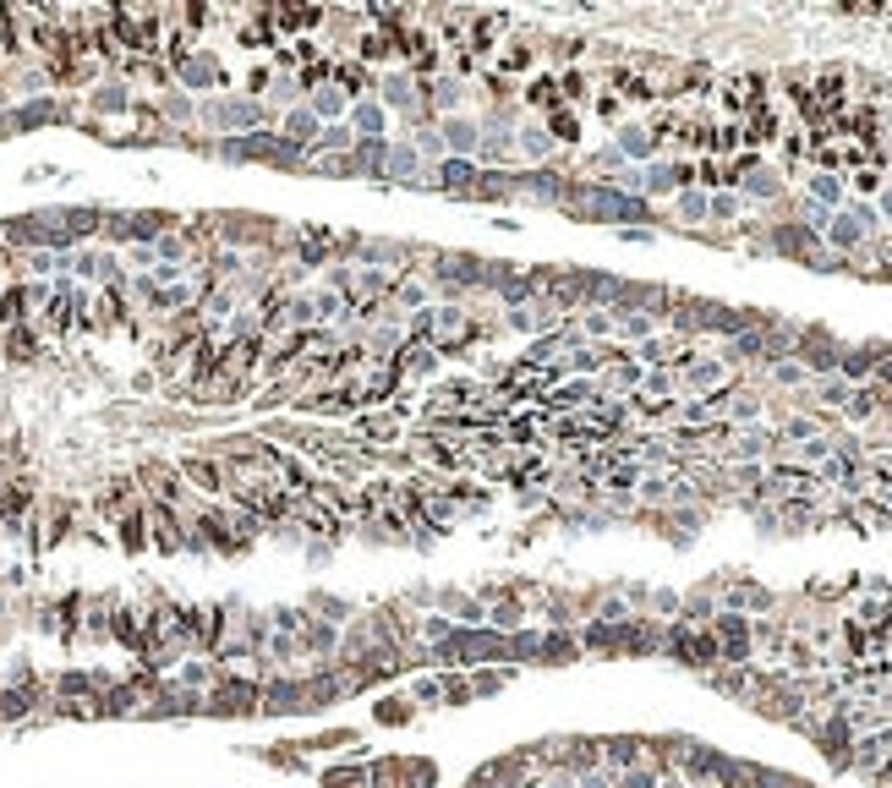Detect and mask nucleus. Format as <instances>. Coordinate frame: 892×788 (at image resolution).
<instances>
[{
    "label": "nucleus",
    "instance_id": "nucleus-39",
    "mask_svg": "<svg viewBox=\"0 0 892 788\" xmlns=\"http://www.w3.org/2000/svg\"><path fill=\"white\" fill-rule=\"evenodd\" d=\"M652 608L657 613H679V597H674V591H652Z\"/></svg>",
    "mask_w": 892,
    "mask_h": 788
},
{
    "label": "nucleus",
    "instance_id": "nucleus-34",
    "mask_svg": "<svg viewBox=\"0 0 892 788\" xmlns=\"http://www.w3.org/2000/svg\"><path fill=\"white\" fill-rule=\"evenodd\" d=\"M706 214H712V219H739V197H734V192L706 197Z\"/></svg>",
    "mask_w": 892,
    "mask_h": 788
},
{
    "label": "nucleus",
    "instance_id": "nucleus-30",
    "mask_svg": "<svg viewBox=\"0 0 892 788\" xmlns=\"http://www.w3.org/2000/svg\"><path fill=\"white\" fill-rule=\"evenodd\" d=\"M411 706H444V679H416Z\"/></svg>",
    "mask_w": 892,
    "mask_h": 788
},
{
    "label": "nucleus",
    "instance_id": "nucleus-31",
    "mask_svg": "<svg viewBox=\"0 0 892 788\" xmlns=\"http://www.w3.org/2000/svg\"><path fill=\"white\" fill-rule=\"evenodd\" d=\"M679 219H690V225H701V219H706V197L695 192V187L679 192Z\"/></svg>",
    "mask_w": 892,
    "mask_h": 788
},
{
    "label": "nucleus",
    "instance_id": "nucleus-17",
    "mask_svg": "<svg viewBox=\"0 0 892 788\" xmlns=\"http://www.w3.org/2000/svg\"><path fill=\"white\" fill-rule=\"evenodd\" d=\"M121 548L126 553H143L148 548V504H132L121 515Z\"/></svg>",
    "mask_w": 892,
    "mask_h": 788
},
{
    "label": "nucleus",
    "instance_id": "nucleus-35",
    "mask_svg": "<svg viewBox=\"0 0 892 788\" xmlns=\"http://www.w3.org/2000/svg\"><path fill=\"white\" fill-rule=\"evenodd\" d=\"M805 378H810V373H805L799 362H772V384H789V389H794V384H805Z\"/></svg>",
    "mask_w": 892,
    "mask_h": 788
},
{
    "label": "nucleus",
    "instance_id": "nucleus-11",
    "mask_svg": "<svg viewBox=\"0 0 892 788\" xmlns=\"http://www.w3.org/2000/svg\"><path fill=\"white\" fill-rule=\"evenodd\" d=\"M132 104L137 99H132V88H126L121 77H115V83H99L94 94H88V110H94V115H126Z\"/></svg>",
    "mask_w": 892,
    "mask_h": 788
},
{
    "label": "nucleus",
    "instance_id": "nucleus-7",
    "mask_svg": "<svg viewBox=\"0 0 892 788\" xmlns=\"http://www.w3.org/2000/svg\"><path fill=\"white\" fill-rule=\"evenodd\" d=\"M170 72H176L181 83H187V94H208L214 83H225V72H219V61H214V55H181V61L170 66Z\"/></svg>",
    "mask_w": 892,
    "mask_h": 788
},
{
    "label": "nucleus",
    "instance_id": "nucleus-9",
    "mask_svg": "<svg viewBox=\"0 0 892 788\" xmlns=\"http://www.w3.org/2000/svg\"><path fill=\"white\" fill-rule=\"evenodd\" d=\"M433 176H438V192L471 197V192H477V181H482V170H477V159H444Z\"/></svg>",
    "mask_w": 892,
    "mask_h": 788
},
{
    "label": "nucleus",
    "instance_id": "nucleus-33",
    "mask_svg": "<svg viewBox=\"0 0 892 788\" xmlns=\"http://www.w3.org/2000/svg\"><path fill=\"white\" fill-rule=\"evenodd\" d=\"M504 679H509L504 668H482V674L471 679V695H498V690H504Z\"/></svg>",
    "mask_w": 892,
    "mask_h": 788
},
{
    "label": "nucleus",
    "instance_id": "nucleus-20",
    "mask_svg": "<svg viewBox=\"0 0 892 788\" xmlns=\"http://www.w3.org/2000/svg\"><path fill=\"white\" fill-rule=\"evenodd\" d=\"M373 717H378V723H384V728H405V723H411V717H416V706L405 701V695H384V701L373 706Z\"/></svg>",
    "mask_w": 892,
    "mask_h": 788
},
{
    "label": "nucleus",
    "instance_id": "nucleus-26",
    "mask_svg": "<svg viewBox=\"0 0 892 788\" xmlns=\"http://www.w3.org/2000/svg\"><path fill=\"white\" fill-rule=\"evenodd\" d=\"M537 646H542V635H537V630H515V635H504V652H509V657H520V663H537Z\"/></svg>",
    "mask_w": 892,
    "mask_h": 788
},
{
    "label": "nucleus",
    "instance_id": "nucleus-18",
    "mask_svg": "<svg viewBox=\"0 0 892 788\" xmlns=\"http://www.w3.org/2000/svg\"><path fill=\"white\" fill-rule=\"evenodd\" d=\"M400 433V416L395 411H367V416H356V438H378V444H389V438Z\"/></svg>",
    "mask_w": 892,
    "mask_h": 788
},
{
    "label": "nucleus",
    "instance_id": "nucleus-41",
    "mask_svg": "<svg viewBox=\"0 0 892 788\" xmlns=\"http://www.w3.org/2000/svg\"><path fill=\"white\" fill-rule=\"evenodd\" d=\"M876 214H887V219H892V187L882 192V208H876Z\"/></svg>",
    "mask_w": 892,
    "mask_h": 788
},
{
    "label": "nucleus",
    "instance_id": "nucleus-38",
    "mask_svg": "<svg viewBox=\"0 0 892 788\" xmlns=\"http://www.w3.org/2000/svg\"><path fill=\"white\" fill-rule=\"evenodd\" d=\"M575 788H619V778H613V772H581V778H575Z\"/></svg>",
    "mask_w": 892,
    "mask_h": 788
},
{
    "label": "nucleus",
    "instance_id": "nucleus-37",
    "mask_svg": "<svg viewBox=\"0 0 892 788\" xmlns=\"http://www.w3.org/2000/svg\"><path fill=\"white\" fill-rule=\"evenodd\" d=\"M416 154H427V159H444V137L427 126V132H416Z\"/></svg>",
    "mask_w": 892,
    "mask_h": 788
},
{
    "label": "nucleus",
    "instance_id": "nucleus-1",
    "mask_svg": "<svg viewBox=\"0 0 892 788\" xmlns=\"http://www.w3.org/2000/svg\"><path fill=\"white\" fill-rule=\"evenodd\" d=\"M203 712L208 717H247V712H258V679L236 674V668H219V679L203 690Z\"/></svg>",
    "mask_w": 892,
    "mask_h": 788
},
{
    "label": "nucleus",
    "instance_id": "nucleus-4",
    "mask_svg": "<svg viewBox=\"0 0 892 788\" xmlns=\"http://www.w3.org/2000/svg\"><path fill=\"white\" fill-rule=\"evenodd\" d=\"M438 137H444V154L449 159H471L482 143V121H471V115H449L444 126H438Z\"/></svg>",
    "mask_w": 892,
    "mask_h": 788
},
{
    "label": "nucleus",
    "instance_id": "nucleus-19",
    "mask_svg": "<svg viewBox=\"0 0 892 788\" xmlns=\"http://www.w3.org/2000/svg\"><path fill=\"white\" fill-rule=\"evenodd\" d=\"M619 154H630V159H652V154H657L652 126H624V132H619Z\"/></svg>",
    "mask_w": 892,
    "mask_h": 788
},
{
    "label": "nucleus",
    "instance_id": "nucleus-16",
    "mask_svg": "<svg viewBox=\"0 0 892 788\" xmlns=\"http://www.w3.org/2000/svg\"><path fill=\"white\" fill-rule=\"evenodd\" d=\"M416 88H422V77L389 72L384 77V104H389V110H416Z\"/></svg>",
    "mask_w": 892,
    "mask_h": 788
},
{
    "label": "nucleus",
    "instance_id": "nucleus-5",
    "mask_svg": "<svg viewBox=\"0 0 892 788\" xmlns=\"http://www.w3.org/2000/svg\"><path fill=\"white\" fill-rule=\"evenodd\" d=\"M821 236H827L832 247H838V258H849V252H860L865 241H871V230L860 225V214H849V208H838V214L827 219V230H821Z\"/></svg>",
    "mask_w": 892,
    "mask_h": 788
},
{
    "label": "nucleus",
    "instance_id": "nucleus-2",
    "mask_svg": "<svg viewBox=\"0 0 892 788\" xmlns=\"http://www.w3.org/2000/svg\"><path fill=\"white\" fill-rule=\"evenodd\" d=\"M258 712L269 717H285V712H307V685H301V674H263L258 685Z\"/></svg>",
    "mask_w": 892,
    "mask_h": 788
},
{
    "label": "nucleus",
    "instance_id": "nucleus-40",
    "mask_svg": "<svg viewBox=\"0 0 892 788\" xmlns=\"http://www.w3.org/2000/svg\"><path fill=\"white\" fill-rule=\"evenodd\" d=\"M854 187H860V192H876V187H882V176H876V170H854Z\"/></svg>",
    "mask_w": 892,
    "mask_h": 788
},
{
    "label": "nucleus",
    "instance_id": "nucleus-24",
    "mask_svg": "<svg viewBox=\"0 0 892 788\" xmlns=\"http://www.w3.org/2000/svg\"><path fill=\"white\" fill-rule=\"evenodd\" d=\"M810 203H821V208H843V181L832 176V170L810 176Z\"/></svg>",
    "mask_w": 892,
    "mask_h": 788
},
{
    "label": "nucleus",
    "instance_id": "nucleus-23",
    "mask_svg": "<svg viewBox=\"0 0 892 788\" xmlns=\"http://www.w3.org/2000/svg\"><path fill=\"white\" fill-rule=\"evenodd\" d=\"M307 110L318 115V121H329V126H334V121H340V110H345V94H340V88H334V83H323L318 94H312V104H307Z\"/></svg>",
    "mask_w": 892,
    "mask_h": 788
},
{
    "label": "nucleus",
    "instance_id": "nucleus-3",
    "mask_svg": "<svg viewBox=\"0 0 892 788\" xmlns=\"http://www.w3.org/2000/svg\"><path fill=\"white\" fill-rule=\"evenodd\" d=\"M646 761V734H608L602 739V772H630V767H641Z\"/></svg>",
    "mask_w": 892,
    "mask_h": 788
},
{
    "label": "nucleus",
    "instance_id": "nucleus-8",
    "mask_svg": "<svg viewBox=\"0 0 892 788\" xmlns=\"http://www.w3.org/2000/svg\"><path fill=\"white\" fill-rule=\"evenodd\" d=\"M318 132H323V121L307 110V104H296V110H285V132H280V143L291 148V154H307L312 143H318Z\"/></svg>",
    "mask_w": 892,
    "mask_h": 788
},
{
    "label": "nucleus",
    "instance_id": "nucleus-6",
    "mask_svg": "<svg viewBox=\"0 0 892 788\" xmlns=\"http://www.w3.org/2000/svg\"><path fill=\"white\" fill-rule=\"evenodd\" d=\"M181 477H187L198 493L219 498V493H225V460H219V455H187V460H181Z\"/></svg>",
    "mask_w": 892,
    "mask_h": 788
},
{
    "label": "nucleus",
    "instance_id": "nucleus-27",
    "mask_svg": "<svg viewBox=\"0 0 892 788\" xmlns=\"http://www.w3.org/2000/svg\"><path fill=\"white\" fill-rule=\"evenodd\" d=\"M389 170H395V176H422V154H416V143L389 148Z\"/></svg>",
    "mask_w": 892,
    "mask_h": 788
},
{
    "label": "nucleus",
    "instance_id": "nucleus-28",
    "mask_svg": "<svg viewBox=\"0 0 892 788\" xmlns=\"http://www.w3.org/2000/svg\"><path fill=\"white\" fill-rule=\"evenodd\" d=\"M477 695H471V679L466 674H444V706H471Z\"/></svg>",
    "mask_w": 892,
    "mask_h": 788
},
{
    "label": "nucleus",
    "instance_id": "nucleus-21",
    "mask_svg": "<svg viewBox=\"0 0 892 788\" xmlns=\"http://www.w3.org/2000/svg\"><path fill=\"white\" fill-rule=\"evenodd\" d=\"M515 148H520L526 159H548V154H553L548 126H520V132H515Z\"/></svg>",
    "mask_w": 892,
    "mask_h": 788
},
{
    "label": "nucleus",
    "instance_id": "nucleus-29",
    "mask_svg": "<svg viewBox=\"0 0 892 788\" xmlns=\"http://www.w3.org/2000/svg\"><path fill=\"white\" fill-rule=\"evenodd\" d=\"M427 94H433V104H438V110H455V104H460V94H466V83H460V77H444V83H433V88H427Z\"/></svg>",
    "mask_w": 892,
    "mask_h": 788
},
{
    "label": "nucleus",
    "instance_id": "nucleus-25",
    "mask_svg": "<svg viewBox=\"0 0 892 788\" xmlns=\"http://www.w3.org/2000/svg\"><path fill=\"white\" fill-rule=\"evenodd\" d=\"M384 126H389V110H384V104H373V99L356 104V132H362V137H384Z\"/></svg>",
    "mask_w": 892,
    "mask_h": 788
},
{
    "label": "nucleus",
    "instance_id": "nucleus-15",
    "mask_svg": "<svg viewBox=\"0 0 892 788\" xmlns=\"http://www.w3.org/2000/svg\"><path fill=\"white\" fill-rule=\"evenodd\" d=\"M395 50H400V33H384V28H373V33H362V39H356V55H362V61H373V66L395 61Z\"/></svg>",
    "mask_w": 892,
    "mask_h": 788
},
{
    "label": "nucleus",
    "instance_id": "nucleus-22",
    "mask_svg": "<svg viewBox=\"0 0 892 788\" xmlns=\"http://www.w3.org/2000/svg\"><path fill=\"white\" fill-rule=\"evenodd\" d=\"M323 788H367V767H362V761H340V767H323Z\"/></svg>",
    "mask_w": 892,
    "mask_h": 788
},
{
    "label": "nucleus",
    "instance_id": "nucleus-13",
    "mask_svg": "<svg viewBox=\"0 0 892 788\" xmlns=\"http://www.w3.org/2000/svg\"><path fill=\"white\" fill-rule=\"evenodd\" d=\"M520 624H526V602L504 591V597H498L493 608H488V630H493V635H515Z\"/></svg>",
    "mask_w": 892,
    "mask_h": 788
},
{
    "label": "nucleus",
    "instance_id": "nucleus-32",
    "mask_svg": "<svg viewBox=\"0 0 892 788\" xmlns=\"http://www.w3.org/2000/svg\"><path fill=\"white\" fill-rule=\"evenodd\" d=\"M263 761H269V767H301V745H269L263 750Z\"/></svg>",
    "mask_w": 892,
    "mask_h": 788
},
{
    "label": "nucleus",
    "instance_id": "nucleus-12",
    "mask_svg": "<svg viewBox=\"0 0 892 788\" xmlns=\"http://www.w3.org/2000/svg\"><path fill=\"white\" fill-rule=\"evenodd\" d=\"M395 362H400V373H411V378H433L438 373V351H433V345H422V340H405Z\"/></svg>",
    "mask_w": 892,
    "mask_h": 788
},
{
    "label": "nucleus",
    "instance_id": "nucleus-10",
    "mask_svg": "<svg viewBox=\"0 0 892 788\" xmlns=\"http://www.w3.org/2000/svg\"><path fill=\"white\" fill-rule=\"evenodd\" d=\"M537 663H548V668L581 663V641H575L570 630H548V635H542V646H537Z\"/></svg>",
    "mask_w": 892,
    "mask_h": 788
},
{
    "label": "nucleus",
    "instance_id": "nucleus-36",
    "mask_svg": "<svg viewBox=\"0 0 892 788\" xmlns=\"http://www.w3.org/2000/svg\"><path fill=\"white\" fill-rule=\"evenodd\" d=\"M159 115H170V121H192V99L165 94V99H159Z\"/></svg>",
    "mask_w": 892,
    "mask_h": 788
},
{
    "label": "nucleus",
    "instance_id": "nucleus-14",
    "mask_svg": "<svg viewBox=\"0 0 892 788\" xmlns=\"http://www.w3.org/2000/svg\"><path fill=\"white\" fill-rule=\"evenodd\" d=\"M301 652H307V657H329V652H340V624L307 619V630H301Z\"/></svg>",
    "mask_w": 892,
    "mask_h": 788
}]
</instances>
